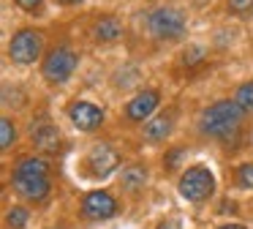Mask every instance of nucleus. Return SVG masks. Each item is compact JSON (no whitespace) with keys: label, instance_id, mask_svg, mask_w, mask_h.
<instances>
[{"label":"nucleus","instance_id":"nucleus-1","mask_svg":"<svg viewBox=\"0 0 253 229\" xmlns=\"http://www.w3.org/2000/svg\"><path fill=\"white\" fill-rule=\"evenodd\" d=\"M242 120H245V109L234 101V98H223V101H215L212 107H207L199 117V128L202 134L215 136V139H234L237 131L242 128Z\"/></svg>","mask_w":253,"mask_h":229},{"label":"nucleus","instance_id":"nucleus-2","mask_svg":"<svg viewBox=\"0 0 253 229\" xmlns=\"http://www.w3.org/2000/svg\"><path fill=\"white\" fill-rule=\"evenodd\" d=\"M14 188L30 202H41L49 194V167L44 158H22L14 169Z\"/></svg>","mask_w":253,"mask_h":229},{"label":"nucleus","instance_id":"nucleus-3","mask_svg":"<svg viewBox=\"0 0 253 229\" xmlns=\"http://www.w3.org/2000/svg\"><path fill=\"white\" fill-rule=\"evenodd\" d=\"M147 30L153 38L161 41H177L185 33V14L174 5H161L147 14Z\"/></svg>","mask_w":253,"mask_h":229},{"label":"nucleus","instance_id":"nucleus-4","mask_svg":"<svg viewBox=\"0 0 253 229\" xmlns=\"http://www.w3.org/2000/svg\"><path fill=\"white\" fill-rule=\"evenodd\" d=\"M212 191H215V177L204 167H191L180 177V194L191 202H204L207 196H212Z\"/></svg>","mask_w":253,"mask_h":229},{"label":"nucleus","instance_id":"nucleus-5","mask_svg":"<svg viewBox=\"0 0 253 229\" xmlns=\"http://www.w3.org/2000/svg\"><path fill=\"white\" fill-rule=\"evenodd\" d=\"M41 47H44V38H41V33L25 27V30L14 33L11 44H8V55H11V60L28 65V63H36V57L41 55Z\"/></svg>","mask_w":253,"mask_h":229},{"label":"nucleus","instance_id":"nucleus-6","mask_svg":"<svg viewBox=\"0 0 253 229\" xmlns=\"http://www.w3.org/2000/svg\"><path fill=\"white\" fill-rule=\"evenodd\" d=\"M77 63H79V57H77V52L74 49H68V47H55L49 55H46V60H44V76L49 82H66L68 76L74 74V68H77Z\"/></svg>","mask_w":253,"mask_h":229},{"label":"nucleus","instance_id":"nucleus-7","mask_svg":"<svg viewBox=\"0 0 253 229\" xmlns=\"http://www.w3.org/2000/svg\"><path fill=\"white\" fill-rule=\"evenodd\" d=\"M68 117H71V123L77 125L79 131H95L104 123V112L90 101H74L71 107H68Z\"/></svg>","mask_w":253,"mask_h":229},{"label":"nucleus","instance_id":"nucleus-8","mask_svg":"<svg viewBox=\"0 0 253 229\" xmlns=\"http://www.w3.org/2000/svg\"><path fill=\"white\" fill-rule=\"evenodd\" d=\"M82 213L87 218H95V221H104V218H112L117 213V199L106 191H93V194L84 196L82 202Z\"/></svg>","mask_w":253,"mask_h":229},{"label":"nucleus","instance_id":"nucleus-9","mask_svg":"<svg viewBox=\"0 0 253 229\" xmlns=\"http://www.w3.org/2000/svg\"><path fill=\"white\" fill-rule=\"evenodd\" d=\"M87 164H90V174L93 177H106L109 172H115V167L120 164V158H117V153L112 150L109 145H95L93 150H90L87 156Z\"/></svg>","mask_w":253,"mask_h":229},{"label":"nucleus","instance_id":"nucleus-10","mask_svg":"<svg viewBox=\"0 0 253 229\" xmlns=\"http://www.w3.org/2000/svg\"><path fill=\"white\" fill-rule=\"evenodd\" d=\"M155 107H158V93H155V90H144V93H139L136 98H131V101H128L126 117L133 120V123L147 120L150 114L155 112Z\"/></svg>","mask_w":253,"mask_h":229},{"label":"nucleus","instance_id":"nucleus-11","mask_svg":"<svg viewBox=\"0 0 253 229\" xmlns=\"http://www.w3.org/2000/svg\"><path fill=\"white\" fill-rule=\"evenodd\" d=\"M30 139H33V145L39 147L41 153H55L57 147H60V131L52 123H39V125L30 128Z\"/></svg>","mask_w":253,"mask_h":229},{"label":"nucleus","instance_id":"nucleus-12","mask_svg":"<svg viewBox=\"0 0 253 229\" xmlns=\"http://www.w3.org/2000/svg\"><path fill=\"white\" fill-rule=\"evenodd\" d=\"M171 125H174V120H171L169 112L158 114V117L147 120V125H144V139L147 142H164L166 136L171 134Z\"/></svg>","mask_w":253,"mask_h":229},{"label":"nucleus","instance_id":"nucleus-13","mask_svg":"<svg viewBox=\"0 0 253 229\" xmlns=\"http://www.w3.org/2000/svg\"><path fill=\"white\" fill-rule=\"evenodd\" d=\"M123 36V25L115 19V16H101L98 22L93 25V38L95 41H117Z\"/></svg>","mask_w":253,"mask_h":229},{"label":"nucleus","instance_id":"nucleus-14","mask_svg":"<svg viewBox=\"0 0 253 229\" xmlns=\"http://www.w3.org/2000/svg\"><path fill=\"white\" fill-rule=\"evenodd\" d=\"M144 180H147V172H144V167H136V164H131V167L123 169V185H126L128 191L142 188Z\"/></svg>","mask_w":253,"mask_h":229},{"label":"nucleus","instance_id":"nucleus-15","mask_svg":"<svg viewBox=\"0 0 253 229\" xmlns=\"http://www.w3.org/2000/svg\"><path fill=\"white\" fill-rule=\"evenodd\" d=\"M234 101L240 104V107L245 109V112H253V82H245V85L237 87Z\"/></svg>","mask_w":253,"mask_h":229},{"label":"nucleus","instance_id":"nucleus-16","mask_svg":"<svg viewBox=\"0 0 253 229\" xmlns=\"http://www.w3.org/2000/svg\"><path fill=\"white\" fill-rule=\"evenodd\" d=\"M14 139H17V128H14V123L8 117H3L0 120V147L8 150L14 145Z\"/></svg>","mask_w":253,"mask_h":229},{"label":"nucleus","instance_id":"nucleus-17","mask_svg":"<svg viewBox=\"0 0 253 229\" xmlns=\"http://www.w3.org/2000/svg\"><path fill=\"white\" fill-rule=\"evenodd\" d=\"M6 224L11 229H22L25 224H28V210H25V207H11L8 216H6Z\"/></svg>","mask_w":253,"mask_h":229},{"label":"nucleus","instance_id":"nucleus-18","mask_svg":"<svg viewBox=\"0 0 253 229\" xmlns=\"http://www.w3.org/2000/svg\"><path fill=\"white\" fill-rule=\"evenodd\" d=\"M237 183H240L242 188H253V161L242 164V167L237 169Z\"/></svg>","mask_w":253,"mask_h":229},{"label":"nucleus","instance_id":"nucleus-19","mask_svg":"<svg viewBox=\"0 0 253 229\" xmlns=\"http://www.w3.org/2000/svg\"><path fill=\"white\" fill-rule=\"evenodd\" d=\"M229 11L237 16H245L253 11V0H229Z\"/></svg>","mask_w":253,"mask_h":229},{"label":"nucleus","instance_id":"nucleus-20","mask_svg":"<svg viewBox=\"0 0 253 229\" xmlns=\"http://www.w3.org/2000/svg\"><path fill=\"white\" fill-rule=\"evenodd\" d=\"M204 60V49L202 47H191L185 55H182V65H196Z\"/></svg>","mask_w":253,"mask_h":229},{"label":"nucleus","instance_id":"nucleus-21","mask_svg":"<svg viewBox=\"0 0 253 229\" xmlns=\"http://www.w3.org/2000/svg\"><path fill=\"white\" fill-rule=\"evenodd\" d=\"M14 3H17L19 8H25V11H36L41 5V0H14Z\"/></svg>","mask_w":253,"mask_h":229},{"label":"nucleus","instance_id":"nucleus-22","mask_svg":"<svg viewBox=\"0 0 253 229\" xmlns=\"http://www.w3.org/2000/svg\"><path fill=\"white\" fill-rule=\"evenodd\" d=\"M158 229H180V221L177 218H169V221H161Z\"/></svg>","mask_w":253,"mask_h":229},{"label":"nucleus","instance_id":"nucleus-23","mask_svg":"<svg viewBox=\"0 0 253 229\" xmlns=\"http://www.w3.org/2000/svg\"><path fill=\"white\" fill-rule=\"evenodd\" d=\"M180 156H182V150H174V153H169V158H166V164H169V167H174V161H177Z\"/></svg>","mask_w":253,"mask_h":229},{"label":"nucleus","instance_id":"nucleus-24","mask_svg":"<svg viewBox=\"0 0 253 229\" xmlns=\"http://www.w3.org/2000/svg\"><path fill=\"white\" fill-rule=\"evenodd\" d=\"M220 229H245L242 224H226V227H220Z\"/></svg>","mask_w":253,"mask_h":229},{"label":"nucleus","instance_id":"nucleus-25","mask_svg":"<svg viewBox=\"0 0 253 229\" xmlns=\"http://www.w3.org/2000/svg\"><path fill=\"white\" fill-rule=\"evenodd\" d=\"M60 3H68V5H71V3H79V0H60Z\"/></svg>","mask_w":253,"mask_h":229}]
</instances>
